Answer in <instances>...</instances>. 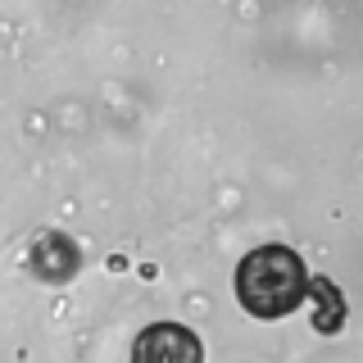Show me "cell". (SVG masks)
I'll return each instance as SVG.
<instances>
[{
	"label": "cell",
	"mask_w": 363,
	"mask_h": 363,
	"mask_svg": "<svg viewBox=\"0 0 363 363\" xmlns=\"http://www.w3.org/2000/svg\"><path fill=\"white\" fill-rule=\"evenodd\" d=\"M236 300L255 318H286L309 300V268L291 245H259L236 264Z\"/></svg>",
	"instance_id": "1"
},
{
	"label": "cell",
	"mask_w": 363,
	"mask_h": 363,
	"mask_svg": "<svg viewBox=\"0 0 363 363\" xmlns=\"http://www.w3.org/2000/svg\"><path fill=\"white\" fill-rule=\"evenodd\" d=\"M32 272H37L41 281H68L77 272V245L68 241L64 232H41L37 241H32Z\"/></svg>",
	"instance_id": "3"
},
{
	"label": "cell",
	"mask_w": 363,
	"mask_h": 363,
	"mask_svg": "<svg viewBox=\"0 0 363 363\" xmlns=\"http://www.w3.org/2000/svg\"><path fill=\"white\" fill-rule=\"evenodd\" d=\"M132 363H204V345L182 323H150L132 340Z\"/></svg>",
	"instance_id": "2"
}]
</instances>
